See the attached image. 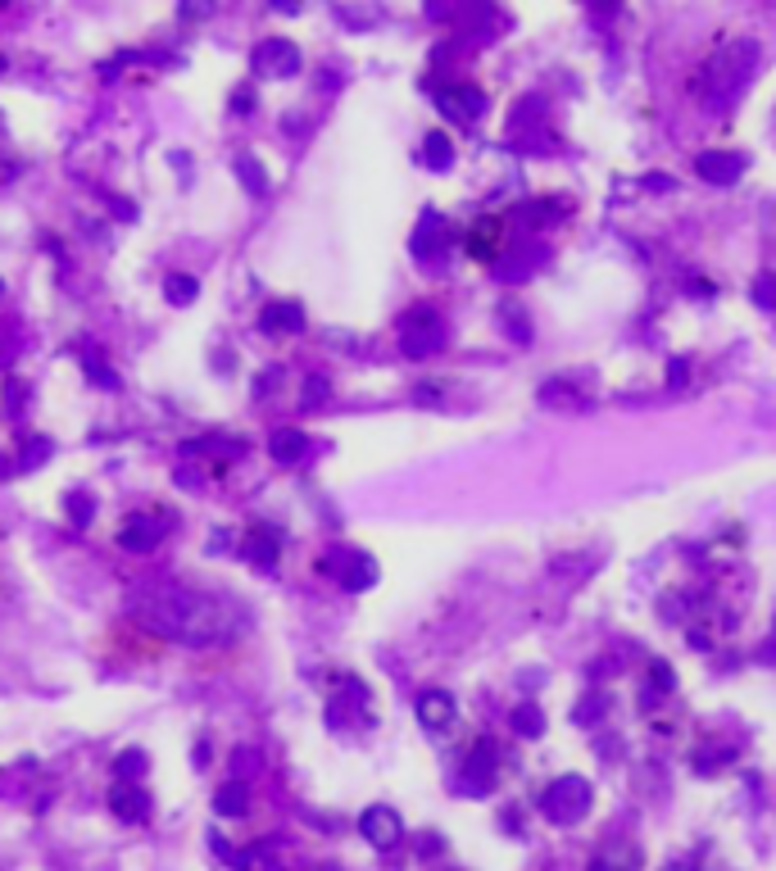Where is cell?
Returning <instances> with one entry per match:
<instances>
[{
    "instance_id": "cell-3",
    "label": "cell",
    "mask_w": 776,
    "mask_h": 871,
    "mask_svg": "<svg viewBox=\"0 0 776 871\" xmlns=\"http://www.w3.org/2000/svg\"><path fill=\"white\" fill-rule=\"evenodd\" d=\"M441 345H445V323H441V314H436L432 304H418L413 314H404L400 350L409 354V359H432Z\"/></svg>"
},
{
    "instance_id": "cell-37",
    "label": "cell",
    "mask_w": 776,
    "mask_h": 871,
    "mask_svg": "<svg viewBox=\"0 0 776 871\" xmlns=\"http://www.w3.org/2000/svg\"><path fill=\"white\" fill-rule=\"evenodd\" d=\"M0 477H14V472H10V459H0Z\"/></svg>"
},
{
    "instance_id": "cell-39",
    "label": "cell",
    "mask_w": 776,
    "mask_h": 871,
    "mask_svg": "<svg viewBox=\"0 0 776 871\" xmlns=\"http://www.w3.org/2000/svg\"><path fill=\"white\" fill-rule=\"evenodd\" d=\"M668 871H695V867H686V862H672V867H668Z\"/></svg>"
},
{
    "instance_id": "cell-4",
    "label": "cell",
    "mask_w": 776,
    "mask_h": 871,
    "mask_svg": "<svg viewBox=\"0 0 776 871\" xmlns=\"http://www.w3.org/2000/svg\"><path fill=\"white\" fill-rule=\"evenodd\" d=\"M318 572H327V577H336L345 590H368L377 581V558L364 554V549H350V545H336L332 554H323V563H318Z\"/></svg>"
},
{
    "instance_id": "cell-32",
    "label": "cell",
    "mask_w": 776,
    "mask_h": 871,
    "mask_svg": "<svg viewBox=\"0 0 776 871\" xmlns=\"http://www.w3.org/2000/svg\"><path fill=\"white\" fill-rule=\"evenodd\" d=\"M87 377H91V382H96V386H109V391H114V386H118V377H114V372H109V368H100V359H87Z\"/></svg>"
},
{
    "instance_id": "cell-31",
    "label": "cell",
    "mask_w": 776,
    "mask_h": 871,
    "mask_svg": "<svg viewBox=\"0 0 776 871\" xmlns=\"http://www.w3.org/2000/svg\"><path fill=\"white\" fill-rule=\"evenodd\" d=\"M754 300L763 304V309H776V277H758V282H754Z\"/></svg>"
},
{
    "instance_id": "cell-25",
    "label": "cell",
    "mask_w": 776,
    "mask_h": 871,
    "mask_svg": "<svg viewBox=\"0 0 776 871\" xmlns=\"http://www.w3.org/2000/svg\"><path fill=\"white\" fill-rule=\"evenodd\" d=\"M672 690H677V672H672L663 658H654L649 663V695H659V699H668Z\"/></svg>"
},
{
    "instance_id": "cell-23",
    "label": "cell",
    "mask_w": 776,
    "mask_h": 871,
    "mask_svg": "<svg viewBox=\"0 0 776 871\" xmlns=\"http://www.w3.org/2000/svg\"><path fill=\"white\" fill-rule=\"evenodd\" d=\"M164 295H168V304H196L200 282H196V277H187V273H173L164 282Z\"/></svg>"
},
{
    "instance_id": "cell-10",
    "label": "cell",
    "mask_w": 776,
    "mask_h": 871,
    "mask_svg": "<svg viewBox=\"0 0 776 871\" xmlns=\"http://www.w3.org/2000/svg\"><path fill=\"white\" fill-rule=\"evenodd\" d=\"M418 722L427 726V731H450L454 726V717H459V704H454V695L450 690H423V695H418Z\"/></svg>"
},
{
    "instance_id": "cell-2",
    "label": "cell",
    "mask_w": 776,
    "mask_h": 871,
    "mask_svg": "<svg viewBox=\"0 0 776 871\" xmlns=\"http://www.w3.org/2000/svg\"><path fill=\"white\" fill-rule=\"evenodd\" d=\"M541 813L554 826H577L590 813V781L586 776H559V781H550L541 794Z\"/></svg>"
},
{
    "instance_id": "cell-8",
    "label": "cell",
    "mask_w": 776,
    "mask_h": 871,
    "mask_svg": "<svg viewBox=\"0 0 776 871\" xmlns=\"http://www.w3.org/2000/svg\"><path fill=\"white\" fill-rule=\"evenodd\" d=\"M359 835H364L373 849H395V844L404 840V822L395 808L373 803V808H364V817H359Z\"/></svg>"
},
{
    "instance_id": "cell-16",
    "label": "cell",
    "mask_w": 776,
    "mask_h": 871,
    "mask_svg": "<svg viewBox=\"0 0 776 871\" xmlns=\"http://www.w3.org/2000/svg\"><path fill=\"white\" fill-rule=\"evenodd\" d=\"M500 232H504L500 218H477V227L468 232V255L477 264H495L500 259Z\"/></svg>"
},
{
    "instance_id": "cell-1",
    "label": "cell",
    "mask_w": 776,
    "mask_h": 871,
    "mask_svg": "<svg viewBox=\"0 0 776 871\" xmlns=\"http://www.w3.org/2000/svg\"><path fill=\"white\" fill-rule=\"evenodd\" d=\"M123 608H128V617L141 631L168 640V645H187V649L232 645L250 627L246 604H236L232 595H218V590H200L177 577H155V581L132 586Z\"/></svg>"
},
{
    "instance_id": "cell-33",
    "label": "cell",
    "mask_w": 776,
    "mask_h": 871,
    "mask_svg": "<svg viewBox=\"0 0 776 871\" xmlns=\"http://www.w3.org/2000/svg\"><path fill=\"white\" fill-rule=\"evenodd\" d=\"M41 459H50V441H37V445H23V463H41Z\"/></svg>"
},
{
    "instance_id": "cell-13",
    "label": "cell",
    "mask_w": 776,
    "mask_h": 871,
    "mask_svg": "<svg viewBox=\"0 0 776 871\" xmlns=\"http://www.w3.org/2000/svg\"><path fill=\"white\" fill-rule=\"evenodd\" d=\"M109 808H114L118 822H146L150 799H146V790H141V781H114V790H109Z\"/></svg>"
},
{
    "instance_id": "cell-7",
    "label": "cell",
    "mask_w": 776,
    "mask_h": 871,
    "mask_svg": "<svg viewBox=\"0 0 776 871\" xmlns=\"http://www.w3.org/2000/svg\"><path fill=\"white\" fill-rule=\"evenodd\" d=\"M495 772H500V749L491 740H477L468 749V763L459 772V790L463 794H486L495 785Z\"/></svg>"
},
{
    "instance_id": "cell-5",
    "label": "cell",
    "mask_w": 776,
    "mask_h": 871,
    "mask_svg": "<svg viewBox=\"0 0 776 871\" xmlns=\"http://www.w3.org/2000/svg\"><path fill=\"white\" fill-rule=\"evenodd\" d=\"M749 59H754V46H727L713 64L704 69V91L713 100H731L740 91V82H745V69Z\"/></svg>"
},
{
    "instance_id": "cell-36",
    "label": "cell",
    "mask_w": 776,
    "mask_h": 871,
    "mask_svg": "<svg viewBox=\"0 0 776 871\" xmlns=\"http://www.w3.org/2000/svg\"><path fill=\"white\" fill-rule=\"evenodd\" d=\"M758 654H763V663H776V627H772V636H767V645L758 649Z\"/></svg>"
},
{
    "instance_id": "cell-21",
    "label": "cell",
    "mask_w": 776,
    "mask_h": 871,
    "mask_svg": "<svg viewBox=\"0 0 776 871\" xmlns=\"http://www.w3.org/2000/svg\"><path fill=\"white\" fill-rule=\"evenodd\" d=\"M441 105H445V114H454L459 123H472V118L486 109V96L477 87H450L441 96Z\"/></svg>"
},
{
    "instance_id": "cell-38",
    "label": "cell",
    "mask_w": 776,
    "mask_h": 871,
    "mask_svg": "<svg viewBox=\"0 0 776 871\" xmlns=\"http://www.w3.org/2000/svg\"><path fill=\"white\" fill-rule=\"evenodd\" d=\"M595 5H600V10H613V5H618V0H595Z\"/></svg>"
},
{
    "instance_id": "cell-14",
    "label": "cell",
    "mask_w": 776,
    "mask_h": 871,
    "mask_svg": "<svg viewBox=\"0 0 776 871\" xmlns=\"http://www.w3.org/2000/svg\"><path fill=\"white\" fill-rule=\"evenodd\" d=\"M695 173L704 177V182H713V186H731L740 173H745V155H731V150H708V155H699Z\"/></svg>"
},
{
    "instance_id": "cell-40",
    "label": "cell",
    "mask_w": 776,
    "mask_h": 871,
    "mask_svg": "<svg viewBox=\"0 0 776 871\" xmlns=\"http://www.w3.org/2000/svg\"><path fill=\"white\" fill-rule=\"evenodd\" d=\"M0 291H5V286H0Z\"/></svg>"
},
{
    "instance_id": "cell-19",
    "label": "cell",
    "mask_w": 776,
    "mask_h": 871,
    "mask_svg": "<svg viewBox=\"0 0 776 871\" xmlns=\"http://www.w3.org/2000/svg\"><path fill=\"white\" fill-rule=\"evenodd\" d=\"M541 259H545V250H541V245H531V250H513L509 259H504V255L495 259V264H491V273L500 277V282H522V277H531V273H536V268H541Z\"/></svg>"
},
{
    "instance_id": "cell-11",
    "label": "cell",
    "mask_w": 776,
    "mask_h": 871,
    "mask_svg": "<svg viewBox=\"0 0 776 871\" xmlns=\"http://www.w3.org/2000/svg\"><path fill=\"white\" fill-rule=\"evenodd\" d=\"M259 332L264 336H295L305 332V309L295 300H273L259 309Z\"/></svg>"
},
{
    "instance_id": "cell-6",
    "label": "cell",
    "mask_w": 776,
    "mask_h": 871,
    "mask_svg": "<svg viewBox=\"0 0 776 871\" xmlns=\"http://www.w3.org/2000/svg\"><path fill=\"white\" fill-rule=\"evenodd\" d=\"M168 531H173V513L146 509V513H132V518L118 527V545L128 549V554H150V549H155Z\"/></svg>"
},
{
    "instance_id": "cell-20",
    "label": "cell",
    "mask_w": 776,
    "mask_h": 871,
    "mask_svg": "<svg viewBox=\"0 0 776 871\" xmlns=\"http://www.w3.org/2000/svg\"><path fill=\"white\" fill-rule=\"evenodd\" d=\"M182 454H187V459H196V454H209V459H218L214 472H223L227 459L246 454V441H232V436H200V441H187V445H182Z\"/></svg>"
},
{
    "instance_id": "cell-12",
    "label": "cell",
    "mask_w": 776,
    "mask_h": 871,
    "mask_svg": "<svg viewBox=\"0 0 776 871\" xmlns=\"http://www.w3.org/2000/svg\"><path fill=\"white\" fill-rule=\"evenodd\" d=\"M445 241H450V227H445V218L436 214V209H427L423 218H418V227H413V241L409 250L418 259H436L445 250Z\"/></svg>"
},
{
    "instance_id": "cell-15",
    "label": "cell",
    "mask_w": 776,
    "mask_h": 871,
    "mask_svg": "<svg viewBox=\"0 0 776 871\" xmlns=\"http://www.w3.org/2000/svg\"><path fill=\"white\" fill-rule=\"evenodd\" d=\"M255 69L268 73V78H286V73L300 69V50H295L291 41H268V46H259Z\"/></svg>"
},
{
    "instance_id": "cell-17",
    "label": "cell",
    "mask_w": 776,
    "mask_h": 871,
    "mask_svg": "<svg viewBox=\"0 0 776 871\" xmlns=\"http://www.w3.org/2000/svg\"><path fill=\"white\" fill-rule=\"evenodd\" d=\"M268 454H273V463L291 468V463H300L309 454V436L295 427H277L273 436H268Z\"/></svg>"
},
{
    "instance_id": "cell-26",
    "label": "cell",
    "mask_w": 776,
    "mask_h": 871,
    "mask_svg": "<svg viewBox=\"0 0 776 871\" xmlns=\"http://www.w3.org/2000/svg\"><path fill=\"white\" fill-rule=\"evenodd\" d=\"M64 509H69V522L73 527H91V509H96V504H91V495L87 490H69V500H64Z\"/></svg>"
},
{
    "instance_id": "cell-27",
    "label": "cell",
    "mask_w": 776,
    "mask_h": 871,
    "mask_svg": "<svg viewBox=\"0 0 776 871\" xmlns=\"http://www.w3.org/2000/svg\"><path fill=\"white\" fill-rule=\"evenodd\" d=\"M423 159H427V168H450V159H454L450 141H445L441 132H432V137H427V150H423Z\"/></svg>"
},
{
    "instance_id": "cell-24",
    "label": "cell",
    "mask_w": 776,
    "mask_h": 871,
    "mask_svg": "<svg viewBox=\"0 0 776 871\" xmlns=\"http://www.w3.org/2000/svg\"><path fill=\"white\" fill-rule=\"evenodd\" d=\"M513 726H518V735H527V740H541L545 735V713L536 704H522L518 713H513Z\"/></svg>"
},
{
    "instance_id": "cell-18",
    "label": "cell",
    "mask_w": 776,
    "mask_h": 871,
    "mask_svg": "<svg viewBox=\"0 0 776 871\" xmlns=\"http://www.w3.org/2000/svg\"><path fill=\"white\" fill-rule=\"evenodd\" d=\"M590 871H640V849L631 840H609L590 858Z\"/></svg>"
},
{
    "instance_id": "cell-34",
    "label": "cell",
    "mask_w": 776,
    "mask_h": 871,
    "mask_svg": "<svg viewBox=\"0 0 776 871\" xmlns=\"http://www.w3.org/2000/svg\"><path fill=\"white\" fill-rule=\"evenodd\" d=\"M209 10H214L209 0H187V5H182V14H187V19H205Z\"/></svg>"
},
{
    "instance_id": "cell-35",
    "label": "cell",
    "mask_w": 776,
    "mask_h": 871,
    "mask_svg": "<svg viewBox=\"0 0 776 871\" xmlns=\"http://www.w3.org/2000/svg\"><path fill=\"white\" fill-rule=\"evenodd\" d=\"M668 382H672V386H681V382H686V359H672V368H668Z\"/></svg>"
},
{
    "instance_id": "cell-28",
    "label": "cell",
    "mask_w": 776,
    "mask_h": 871,
    "mask_svg": "<svg viewBox=\"0 0 776 871\" xmlns=\"http://www.w3.org/2000/svg\"><path fill=\"white\" fill-rule=\"evenodd\" d=\"M141 772H146V754H141V749H128V754L118 758V767H114L118 781H141Z\"/></svg>"
},
{
    "instance_id": "cell-30",
    "label": "cell",
    "mask_w": 776,
    "mask_h": 871,
    "mask_svg": "<svg viewBox=\"0 0 776 871\" xmlns=\"http://www.w3.org/2000/svg\"><path fill=\"white\" fill-rule=\"evenodd\" d=\"M327 395H332V386H327L323 377H309L305 391H300V404H305V409H318V404H323Z\"/></svg>"
},
{
    "instance_id": "cell-29",
    "label": "cell",
    "mask_w": 776,
    "mask_h": 871,
    "mask_svg": "<svg viewBox=\"0 0 776 871\" xmlns=\"http://www.w3.org/2000/svg\"><path fill=\"white\" fill-rule=\"evenodd\" d=\"M236 173L246 177V186H250V191H255V196H264V191H268V182H264V168H259L255 159H236Z\"/></svg>"
},
{
    "instance_id": "cell-9",
    "label": "cell",
    "mask_w": 776,
    "mask_h": 871,
    "mask_svg": "<svg viewBox=\"0 0 776 871\" xmlns=\"http://www.w3.org/2000/svg\"><path fill=\"white\" fill-rule=\"evenodd\" d=\"M241 554H246V563L273 572L277 558H282V531L277 527H250L246 540H241Z\"/></svg>"
},
{
    "instance_id": "cell-22",
    "label": "cell",
    "mask_w": 776,
    "mask_h": 871,
    "mask_svg": "<svg viewBox=\"0 0 776 871\" xmlns=\"http://www.w3.org/2000/svg\"><path fill=\"white\" fill-rule=\"evenodd\" d=\"M214 808H218L223 817H241V813L250 808V785H246V781H227L223 790L214 794Z\"/></svg>"
}]
</instances>
